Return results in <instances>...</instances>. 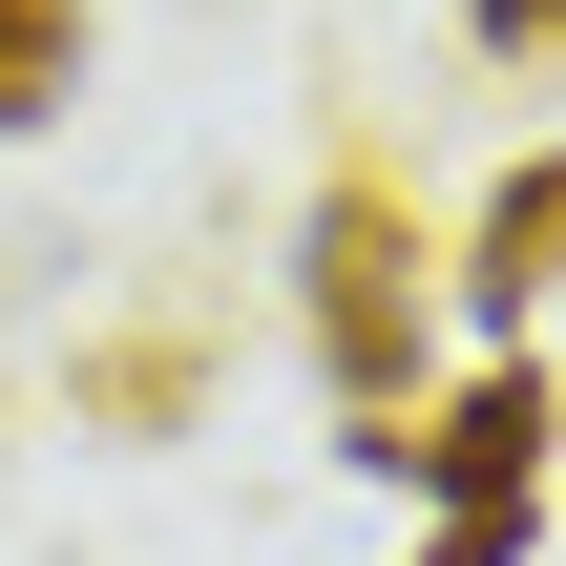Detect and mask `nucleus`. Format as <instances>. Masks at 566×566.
<instances>
[{
  "label": "nucleus",
  "instance_id": "obj_1",
  "mask_svg": "<svg viewBox=\"0 0 566 566\" xmlns=\"http://www.w3.org/2000/svg\"><path fill=\"white\" fill-rule=\"evenodd\" d=\"M294 336H315V378H336V420H378V399H420V336H441V252H420V210H399V168H336V189L294 210Z\"/></svg>",
  "mask_w": 566,
  "mask_h": 566
},
{
  "label": "nucleus",
  "instance_id": "obj_2",
  "mask_svg": "<svg viewBox=\"0 0 566 566\" xmlns=\"http://www.w3.org/2000/svg\"><path fill=\"white\" fill-rule=\"evenodd\" d=\"M546 441H566V378L546 357H483V378H441V399L336 420V462L399 483V504H546Z\"/></svg>",
  "mask_w": 566,
  "mask_h": 566
},
{
  "label": "nucleus",
  "instance_id": "obj_3",
  "mask_svg": "<svg viewBox=\"0 0 566 566\" xmlns=\"http://www.w3.org/2000/svg\"><path fill=\"white\" fill-rule=\"evenodd\" d=\"M210 378H231V336H210V315L63 336V420H84V441H189V420H210Z\"/></svg>",
  "mask_w": 566,
  "mask_h": 566
},
{
  "label": "nucleus",
  "instance_id": "obj_4",
  "mask_svg": "<svg viewBox=\"0 0 566 566\" xmlns=\"http://www.w3.org/2000/svg\"><path fill=\"white\" fill-rule=\"evenodd\" d=\"M546 294H566V147H525V168L483 189V231H462V315H483V336H525Z\"/></svg>",
  "mask_w": 566,
  "mask_h": 566
},
{
  "label": "nucleus",
  "instance_id": "obj_5",
  "mask_svg": "<svg viewBox=\"0 0 566 566\" xmlns=\"http://www.w3.org/2000/svg\"><path fill=\"white\" fill-rule=\"evenodd\" d=\"M84 105V0H0V147Z\"/></svg>",
  "mask_w": 566,
  "mask_h": 566
},
{
  "label": "nucleus",
  "instance_id": "obj_6",
  "mask_svg": "<svg viewBox=\"0 0 566 566\" xmlns=\"http://www.w3.org/2000/svg\"><path fill=\"white\" fill-rule=\"evenodd\" d=\"M525 546H546V504H441V546H420V566H525Z\"/></svg>",
  "mask_w": 566,
  "mask_h": 566
},
{
  "label": "nucleus",
  "instance_id": "obj_7",
  "mask_svg": "<svg viewBox=\"0 0 566 566\" xmlns=\"http://www.w3.org/2000/svg\"><path fill=\"white\" fill-rule=\"evenodd\" d=\"M462 42L483 63H566V0H462Z\"/></svg>",
  "mask_w": 566,
  "mask_h": 566
}]
</instances>
